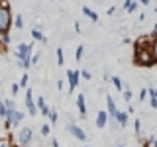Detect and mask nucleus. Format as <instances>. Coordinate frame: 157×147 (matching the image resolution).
<instances>
[{
	"mask_svg": "<svg viewBox=\"0 0 157 147\" xmlns=\"http://www.w3.org/2000/svg\"><path fill=\"white\" fill-rule=\"evenodd\" d=\"M14 26H16L18 29H22L24 28V18L22 16H16V18H14Z\"/></svg>",
	"mask_w": 157,
	"mask_h": 147,
	"instance_id": "5701e85b",
	"label": "nucleus"
},
{
	"mask_svg": "<svg viewBox=\"0 0 157 147\" xmlns=\"http://www.w3.org/2000/svg\"><path fill=\"white\" fill-rule=\"evenodd\" d=\"M134 130H136V135L140 137V135H141V120H140V118H136V122H134Z\"/></svg>",
	"mask_w": 157,
	"mask_h": 147,
	"instance_id": "a211bd4d",
	"label": "nucleus"
},
{
	"mask_svg": "<svg viewBox=\"0 0 157 147\" xmlns=\"http://www.w3.org/2000/svg\"><path fill=\"white\" fill-rule=\"evenodd\" d=\"M118 147H124V145H122V143H120V145H118Z\"/></svg>",
	"mask_w": 157,
	"mask_h": 147,
	"instance_id": "58836bf2",
	"label": "nucleus"
},
{
	"mask_svg": "<svg viewBox=\"0 0 157 147\" xmlns=\"http://www.w3.org/2000/svg\"><path fill=\"white\" fill-rule=\"evenodd\" d=\"M18 67H20V69H24V71H28V69L32 67V61H29V59H24V61H20V63H18Z\"/></svg>",
	"mask_w": 157,
	"mask_h": 147,
	"instance_id": "412c9836",
	"label": "nucleus"
},
{
	"mask_svg": "<svg viewBox=\"0 0 157 147\" xmlns=\"http://www.w3.org/2000/svg\"><path fill=\"white\" fill-rule=\"evenodd\" d=\"M14 24V18H12V10H10L8 2H0V33H6L10 32V28H12Z\"/></svg>",
	"mask_w": 157,
	"mask_h": 147,
	"instance_id": "f03ea898",
	"label": "nucleus"
},
{
	"mask_svg": "<svg viewBox=\"0 0 157 147\" xmlns=\"http://www.w3.org/2000/svg\"><path fill=\"white\" fill-rule=\"evenodd\" d=\"M82 14H85V16H88V20H90V22L98 24V14H96V12H92V10L88 8V6H82Z\"/></svg>",
	"mask_w": 157,
	"mask_h": 147,
	"instance_id": "9b49d317",
	"label": "nucleus"
},
{
	"mask_svg": "<svg viewBox=\"0 0 157 147\" xmlns=\"http://www.w3.org/2000/svg\"><path fill=\"white\" fill-rule=\"evenodd\" d=\"M106 108H108V116L110 118H116V114H118V108H116V102H114V98H112L110 94L106 96Z\"/></svg>",
	"mask_w": 157,
	"mask_h": 147,
	"instance_id": "6e6552de",
	"label": "nucleus"
},
{
	"mask_svg": "<svg viewBox=\"0 0 157 147\" xmlns=\"http://www.w3.org/2000/svg\"><path fill=\"white\" fill-rule=\"evenodd\" d=\"M10 41H12V37H10V32H6V33H0V45H10Z\"/></svg>",
	"mask_w": 157,
	"mask_h": 147,
	"instance_id": "4468645a",
	"label": "nucleus"
},
{
	"mask_svg": "<svg viewBox=\"0 0 157 147\" xmlns=\"http://www.w3.org/2000/svg\"><path fill=\"white\" fill-rule=\"evenodd\" d=\"M134 63H136V65H140V67H151V65H155L149 45H144V41H141V39H137V41H136Z\"/></svg>",
	"mask_w": 157,
	"mask_h": 147,
	"instance_id": "f257e3e1",
	"label": "nucleus"
},
{
	"mask_svg": "<svg viewBox=\"0 0 157 147\" xmlns=\"http://www.w3.org/2000/svg\"><path fill=\"white\" fill-rule=\"evenodd\" d=\"M149 49H151V55H153V61L157 63V33H155L153 41H151V45H149Z\"/></svg>",
	"mask_w": 157,
	"mask_h": 147,
	"instance_id": "dca6fc26",
	"label": "nucleus"
},
{
	"mask_svg": "<svg viewBox=\"0 0 157 147\" xmlns=\"http://www.w3.org/2000/svg\"><path fill=\"white\" fill-rule=\"evenodd\" d=\"M10 90H12V94H18V92H20V85H18V82H14V85L10 86Z\"/></svg>",
	"mask_w": 157,
	"mask_h": 147,
	"instance_id": "c85d7f7f",
	"label": "nucleus"
},
{
	"mask_svg": "<svg viewBox=\"0 0 157 147\" xmlns=\"http://www.w3.org/2000/svg\"><path fill=\"white\" fill-rule=\"evenodd\" d=\"M65 63V55H63V49L57 47V65H63Z\"/></svg>",
	"mask_w": 157,
	"mask_h": 147,
	"instance_id": "aec40b11",
	"label": "nucleus"
},
{
	"mask_svg": "<svg viewBox=\"0 0 157 147\" xmlns=\"http://www.w3.org/2000/svg\"><path fill=\"white\" fill-rule=\"evenodd\" d=\"M49 134H51V126H49V124H43L41 126V135H49Z\"/></svg>",
	"mask_w": 157,
	"mask_h": 147,
	"instance_id": "393cba45",
	"label": "nucleus"
},
{
	"mask_svg": "<svg viewBox=\"0 0 157 147\" xmlns=\"http://www.w3.org/2000/svg\"><path fill=\"white\" fill-rule=\"evenodd\" d=\"M149 104H151L153 110H157V98H149Z\"/></svg>",
	"mask_w": 157,
	"mask_h": 147,
	"instance_id": "c9c22d12",
	"label": "nucleus"
},
{
	"mask_svg": "<svg viewBox=\"0 0 157 147\" xmlns=\"http://www.w3.org/2000/svg\"><path fill=\"white\" fill-rule=\"evenodd\" d=\"M110 81H112V85H114V86L118 88V90H124V85H122V81H120V77H112V78H110Z\"/></svg>",
	"mask_w": 157,
	"mask_h": 147,
	"instance_id": "f3484780",
	"label": "nucleus"
},
{
	"mask_svg": "<svg viewBox=\"0 0 157 147\" xmlns=\"http://www.w3.org/2000/svg\"><path fill=\"white\" fill-rule=\"evenodd\" d=\"M147 94H149L151 98H157V90L155 88H147Z\"/></svg>",
	"mask_w": 157,
	"mask_h": 147,
	"instance_id": "72a5a7b5",
	"label": "nucleus"
},
{
	"mask_svg": "<svg viewBox=\"0 0 157 147\" xmlns=\"http://www.w3.org/2000/svg\"><path fill=\"white\" fill-rule=\"evenodd\" d=\"M6 106H4V100H2V98H0V116H2V118H6Z\"/></svg>",
	"mask_w": 157,
	"mask_h": 147,
	"instance_id": "cd10ccee",
	"label": "nucleus"
},
{
	"mask_svg": "<svg viewBox=\"0 0 157 147\" xmlns=\"http://www.w3.org/2000/svg\"><path fill=\"white\" fill-rule=\"evenodd\" d=\"M29 61H32V65H37V61H39V55H32V57H29Z\"/></svg>",
	"mask_w": 157,
	"mask_h": 147,
	"instance_id": "f704fd0d",
	"label": "nucleus"
},
{
	"mask_svg": "<svg viewBox=\"0 0 157 147\" xmlns=\"http://www.w3.org/2000/svg\"><path fill=\"white\" fill-rule=\"evenodd\" d=\"M140 2H141V4H144V6H147V4H149V2H151V0H140Z\"/></svg>",
	"mask_w": 157,
	"mask_h": 147,
	"instance_id": "4c0bfd02",
	"label": "nucleus"
},
{
	"mask_svg": "<svg viewBox=\"0 0 157 147\" xmlns=\"http://www.w3.org/2000/svg\"><path fill=\"white\" fill-rule=\"evenodd\" d=\"M106 124H108V112L106 110H100L96 114V127H106Z\"/></svg>",
	"mask_w": 157,
	"mask_h": 147,
	"instance_id": "1a4fd4ad",
	"label": "nucleus"
},
{
	"mask_svg": "<svg viewBox=\"0 0 157 147\" xmlns=\"http://www.w3.org/2000/svg\"><path fill=\"white\" fill-rule=\"evenodd\" d=\"M122 96H124V100H126V102H130V100H132V90H130V86H128V85H126V90H124V94H122Z\"/></svg>",
	"mask_w": 157,
	"mask_h": 147,
	"instance_id": "b1692460",
	"label": "nucleus"
},
{
	"mask_svg": "<svg viewBox=\"0 0 157 147\" xmlns=\"http://www.w3.org/2000/svg\"><path fill=\"white\" fill-rule=\"evenodd\" d=\"M81 77L85 78V81H90V78H92V75H90L88 71H81Z\"/></svg>",
	"mask_w": 157,
	"mask_h": 147,
	"instance_id": "c756f323",
	"label": "nucleus"
},
{
	"mask_svg": "<svg viewBox=\"0 0 157 147\" xmlns=\"http://www.w3.org/2000/svg\"><path fill=\"white\" fill-rule=\"evenodd\" d=\"M36 106H37V110H39V108H41V106H45V100H43V96H39V98H37Z\"/></svg>",
	"mask_w": 157,
	"mask_h": 147,
	"instance_id": "7c9ffc66",
	"label": "nucleus"
},
{
	"mask_svg": "<svg viewBox=\"0 0 157 147\" xmlns=\"http://www.w3.org/2000/svg\"><path fill=\"white\" fill-rule=\"evenodd\" d=\"M47 118H49V122H51V124H55L59 116H57V112H55V110H51V112H49V116H47Z\"/></svg>",
	"mask_w": 157,
	"mask_h": 147,
	"instance_id": "bb28decb",
	"label": "nucleus"
},
{
	"mask_svg": "<svg viewBox=\"0 0 157 147\" xmlns=\"http://www.w3.org/2000/svg\"><path fill=\"white\" fill-rule=\"evenodd\" d=\"M26 108H28V114L29 116H37V106H36V102H33V98H32V88H26Z\"/></svg>",
	"mask_w": 157,
	"mask_h": 147,
	"instance_id": "423d86ee",
	"label": "nucleus"
},
{
	"mask_svg": "<svg viewBox=\"0 0 157 147\" xmlns=\"http://www.w3.org/2000/svg\"><path fill=\"white\" fill-rule=\"evenodd\" d=\"M32 49H33L32 43H20L18 49H16L18 61H24V59H29V57H32Z\"/></svg>",
	"mask_w": 157,
	"mask_h": 147,
	"instance_id": "20e7f679",
	"label": "nucleus"
},
{
	"mask_svg": "<svg viewBox=\"0 0 157 147\" xmlns=\"http://www.w3.org/2000/svg\"><path fill=\"white\" fill-rule=\"evenodd\" d=\"M32 37L36 39V41H41V43H45V41H47V39H45V36H43V33L39 32L37 28H33V29H32Z\"/></svg>",
	"mask_w": 157,
	"mask_h": 147,
	"instance_id": "ddd939ff",
	"label": "nucleus"
},
{
	"mask_svg": "<svg viewBox=\"0 0 157 147\" xmlns=\"http://www.w3.org/2000/svg\"><path fill=\"white\" fill-rule=\"evenodd\" d=\"M147 98V88H141L140 90V100H145Z\"/></svg>",
	"mask_w": 157,
	"mask_h": 147,
	"instance_id": "2f4dec72",
	"label": "nucleus"
},
{
	"mask_svg": "<svg viewBox=\"0 0 157 147\" xmlns=\"http://www.w3.org/2000/svg\"><path fill=\"white\" fill-rule=\"evenodd\" d=\"M28 82H29V77H28V71H24V75L20 77V88H28Z\"/></svg>",
	"mask_w": 157,
	"mask_h": 147,
	"instance_id": "2eb2a0df",
	"label": "nucleus"
},
{
	"mask_svg": "<svg viewBox=\"0 0 157 147\" xmlns=\"http://www.w3.org/2000/svg\"><path fill=\"white\" fill-rule=\"evenodd\" d=\"M78 77H81V71H73L69 69L67 71V81H69V92H73L78 85Z\"/></svg>",
	"mask_w": 157,
	"mask_h": 147,
	"instance_id": "0eeeda50",
	"label": "nucleus"
},
{
	"mask_svg": "<svg viewBox=\"0 0 157 147\" xmlns=\"http://www.w3.org/2000/svg\"><path fill=\"white\" fill-rule=\"evenodd\" d=\"M32 139H33L32 127H22V130L18 131V145H20V147H29Z\"/></svg>",
	"mask_w": 157,
	"mask_h": 147,
	"instance_id": "7ed1b4c3",
	"label": "nucleus"
},
{
	"mask_svg": "<svg viewBox=\"0 0 157 147\" xmlns=\"http://www.w3.org/2000/svg\"><path fill=\"white\" fill-rule=\"evenodd\" d=\"M114 120L118 122V126H120V127H124V126L128 124V114H126V112H120V110H118V114H116Z\"/></svg>",
	"mask_w": 157,
	"mask_h": 147,
	"instance_id": "f8f14e48",
	"label": "nucleus"
},
{
	"mask_svg": "<svg viewBox=\"0 0 157 147\" xmlns=\"http://www.w3.org/2000/svg\"><path fill=\"white\" fill-rule=\"evenodd\" d=\"M77 108H78V114L85 118V116H86V102H85V94H78V96H77Z\"/></svg>",
	"mask_w": 157,
	"mask_h": 147,
	"instance_id": "9d476101",
	"label": "nucleus"
},
{
	"mask_svg": "<svg viewBox=\"0 0 157 147\" xmlns=\"http://www.w3.org/2000/svg\"><path fill=\"white\" fill-rule=\"evenodd\" d=\"M144 147H157V141L153 139V137H151V139H149V141H147V143H145Z\"/></svg>",
	"mask_w": 157,
	"mask_h": 147,
	"instance_id": "473e14b6",
	"label": "nucleus"
},
{
	"mask_svg": "<svg viewBox=\"0 0 157 147\" xmlns=\"http://www.w3.org/2000/svg\"><path fill=\"white\" fill-rule=\"evenodd\" d=\"M67 131H69V134H73L78 141H86V134L82 131V127H81V126H77V124H73V122H69Z\"/></svg>",
	"mask_w": 157,
	"mask_h": 147,
	"instance_id": "39448f33",
	"label": "nucleus"
},
{
	"mask_svg": "<svg viewBox=\"0 0 157 147\" xmlns=\"http://www.w3.org/2000/svg\"><path fill=\"white\" fill-rule=\"evenodd\" d=\"M37 112H41V116H45V118H47V116H49V112H51V108H49V106L45 104V106H41V108H39Z\"/></svg>",
	"mask_w": 157,
	"mask_h": 147,
	"instance_id": "a878e982",
	"label": "nucleus"
},
{
	"mask_svg": "<svg viewBox=\"0 0 157 147\" xmlns=\"http://www.w3.org/2000/svg\"><path fill=\"white\" fill-rule=\"evenodd\" d=\"M82 53H85V45H78L77 51H75V59H77V61H81V59H82Z\"/></svg>",
	"mask_w": 157,
	"mask_h": 147,
	"instance_id": "4be33fe9",
	"label": "nucleus"
},
{
	"mask_svg": "<svg viewBox=\"0 0 157 147\" xmlns=\"http://www.w3.org/2000/svg\"><path fill=\"white\" fill-rule=\"evenodd\" d=\"M4 106H6V110H16V102H14L12 98H6V100H4Z\"/></svg>",
	"mask_w": 157,
	"mask_h": 147,
	"instance_id": "6ab92c4d",
	"label": "nucleus"
},
{
	"mask_svg": "<svg viewBox=\"0 0 157 147\" xmlns=\"http://www.w3.org/2000/svg\"><path fill=\"white\" fill-rule=\"evenodd\" d=\"M2 147H8V145H2Z\"/></svg>",
	"mask_w": 157,
	"mask_h": 147,
	"instance_id": "ea45409f",
	"label": "nucleus"
},
{
	"mask_svg": "<svg viewBox=\"0 0 157 147\" xmlns=\"http://www.w3.org/2000/svg\"><path fill=\"white\" fill-rule=\"evenodd\" d=\"M51 145H53V147H59V141H57V139H53V141H51Z\"/></svg>",
	"mask_w": 157,
	"mask_h": 147,
	"instance_id": "e433bc0d",
	"label": "nucleus"
}]
</instances>
